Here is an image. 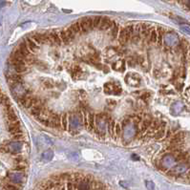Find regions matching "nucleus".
I'll return each mask as SVG.
<instances>
[{"mask_svg": "<svg viewBox=\"0 0 190 190\" xmlns=\"http://www.w3.org/2000/svg\"><path fill=\"white\" fill-rule=\"evenodd\" d=\"M115 23L114 20H111L107 16H101V20H100V23L98 29L100 31H106V30H110L112 27H113Z\"/></svg>", "mask_w": 190, "mask_h": 190, "instance_id": "nucleus-1", "label": "nucleus"}, {"mask_svg": "<svg viewBox=\"0 0 190 190\" xmlns=\"http://www.w3.org/2000/svg\"><path fill=\"white\" fill-rule=\"evenodd\" d=\"M165 134H166V127H165V122H164L163 125H161L157 130V132L155 133L153 138L155 139H157V141H160V139H161L165 137Z\"/></svg>", "mask_w": 190, "mask_h": 190, "instance_id": "nucleus-7", "label": "nucleus"}, {"mask_svg": "<svg viewBox=\"0 0 190 190\" xmlns=\"http://www.w3.org/2000/svg\"><path fill=\"white\" fill-rule=\"evenodd\" d=\"M14 70L16 73L18 74H22V73H25L27 71V64H20V65H14Z\"/></svg>", "mask_w": 190, "mask_h": 190, "instance_id": "nucleus-21", "label": "nucleus"}, {"mask_svg": "<svg viewBox=\"0 0 190 190\" xmlns=\"http://www.w3.org/2000/svg\"><path fill=\"white\" fill-rule=\"evenodd\" d=\"M71 28H72V30L74 31V33H76V36H79V35H81V33H82L81 28H80V25H79V21H76V22H75V23H73L71 25Z\"/></svg>", "mask_w": 190, "mask_h": 190, "instance_id": "nucleus-19", "label": "nucleus"}, {"mask_svg": "<svg viewBox=\"0 0 190 190\" xmlns=\"http://www.w3.org/2000/svg\"><path fill=\"white\" fill-rule=\"evenodd\" d=\"M157 39H158V32L157 29H155L154 27H152V29L150 31V36H149V42L151 44H155L157 43Z\"/></svg>", "mask_w": 190, "mask_h": 190, "instance_id": "nucleus-13", "label": "nucleus"}, {"mask_svg": "<svg viewBox=\"0 0 190 190\" xmlns=\"http://www.w3.org/2000/svg\"><path fill=\"white\" fill-rule=\"evenodd\" d=\"M61 128L63 130H68V115L63 114L61 115Z\"/></svg>", "mask_w": 190, "mask_h": 190, "instance_id": "nucleus-18", "label": "nucleus"}, {"mask_svg": "<svg viewBox=\"0 0 190 190\" xmlns=\"http://www.w3.org/2000/svg\"><path fill=\"white\" fill-rule=\"evenodd\" d=\"M110 31H111V36H112V38H117L119 36V33H120V27H119V25L116 23H114V25H113V27L111 28L110 29Z\"/></svg>", "mask_w": 190, "mask_h": 190, "instance_id": "nucleus-17", "label": "nucleus"}, {"mask_svg": "<svg viewBox=\"0 0 190 190\" xmlns=\"http://www.w3.org/2000/svg\"><path fill=\"white\" fill-rule=\"evenodd\" d=\"M124 28H125V32H126V40H127V42H129V41H131L134 33H135V25H133V24L127 25Z\"/></svg>", "mask_w": 190, "mask_h": 190, "instance_id": "nucleus-10", "label": "nucleus"}, {"mask_svg": "<svg viewBox=\"0 0 190 190\" xmlns=\"http://www.w3.org/2000/svg\"><path fill=\"white\" fill-rule=\"evenodd\" d=\"M65 32H66V33H67V36H68V38L70 39V41L74 40L75 38H76V33H74V31L72 30L71 26L67 28V29L65 30Z\"/></svg>", "mask_w": 190, "mask_h": 190, "instance_id": "nucleus-23", "label": "nucleus"}, {"mask_svg": "<svg viewBox=\"0 0 190 190\" xmlns=\"http://www.w3.org/2000/svg\"><path fill=\"white\" fill-rule=\"evenodd\" d=\"M152 119L150 118L149 116H147L146 118H145L142 121V125H141V133L142 134V135L144 136V134L146 133V131L149 129V127L151 125V123H152Z\"/></svg>", "mask_w": 190, "mask_h": 190, "instance_id": "nucleus-4", "label": "nucleus"}, {"mask_svg": "<svg viewBox=\"0 0 190 190\" xmlns=\"http://www.w3.org/2000/svg\"><path fill=\"white\" fill-rule=\"evenodd\" d=\"M1 94H3V93H2V91H1V89H0V96H1Z\"/></svg>", "mask_w": 190, "mask_h": 190, "instance_id": "nucleus-30", "label": "nucleus"}, {"mask_svg": "<svg viewBox=\"0 0 190 190\" xmlns=\"http://www.w3.org/2000/svg\"><path fill=\"white\" fill-rule=\"evenodd\" d=\"M79 25L81 28V32L83 33H87L90 29H89V25H88V21H87V17H83L81 19H79Z\"/></svg>", "mask_w": 190, "mask_h": 190, "instance_id": "nucleus-12", "label": "nucleus"}, {"mask_svg": "<svg viewBox=\"0 0 190 190\" xmlns=\"http://www.w3.org/2000/svg\"><path fill=\"white\" fill-rule=\"evenodd\" d=\"M115 132H116V137L117 139L120 138L121 135V127L120 123H116V128H115Z\"/></svg>", "mask_w": 190, "mask_h": 190, "instance_id": "nucleus-26", "label": "nucleus"}, {"mask_svg": "<svg viewBox=\"0 0 190 190\" xmlns=\"http://www.w3.org/2000/svg\"><path fill=\"white\" fill-rule=\"evenodd\" d=\"M100 20H101V16H98V15L94 16V25H95V29H98V28L99 23H100Z\"/></svg>", "mask_w": 190, "mask_h": 190, "instance_id": "nucleus-24", "label": "nucleus"}, {"mask_svg": "<svg viewBox=\"0 0 190 190\" xmlns=\"http://www.w3.org/2000/svg\"><path fill=\"white\" fill-rule=\"evenodd\" d=\"M44 86L47 87V88H53V87H54V84H53V82H52V81H50V80H45V81H44Z\"/></svg>", "mask_w": 190, "mask_h": 190, "instance_id": "nucleus-28", "label": "nucleus"}, {"mask_svg": "<svg viewBox=\"0 0 190 190\" xmlns=\"http://www.w3.org/2000/svg\"><path fill=\"white\" fill-rule=\"evenodd\" d=\"M33 40H35L38 45H43V44H45V42H44V39H43V36L42 33H33V35L31 36Z\"/></svg>", "mask_w": 190, "mask_h": 190, "instance_id": "nucleus-16", "label": "nucleus"}, {"mask_svg": "<svg viewBox=\"0 0 190 190\" xmlns=\"http://www.w3.org/2000/svg\"><path fill=\"white\" fill-rule=\"evenodd\" d=\"M25 41L27 43V45H28V48L30 49V51L32 54H35L36 53V51L38 50V48H39V45L33 39V38L31 36H27L25 38Z\"/></svg>", "mask_w": 190, "mask_h": 190, "instance_id": "nucleus-3", "label": "nucleus"}, {"mask_svg": "<svg viewBox=\"0 0 190 190\" xmlns=\"http://www.w3.org/2000/svg\"><path fill=\"white\" fill-rule=\"evenodd\" d=\"M50 35H51V37L54 41L55 46H61L62 45V41H61V38L59 36V32L57 31H53V32H50Z\"/></svg>", "mask_w": 190, "mask_h": 190, "instance_id": "nucleus-9", "label": "nucleus"}, {"mask_svg": "<svg viewBox=\"0 0 190 190\" xmlns=\"http://www.w3.org/2000/svg\"><path fill=\"white\" fill-rule=\"evenodd\" d=\"M8 131H9L11 134H12V135H13V134L22 133L19 121L14 122V123H10V124L8 125Z\"/></svg>", "mask_w": 190, "mask_h": 190, "instance_id": "nucleus-8", "label": "nucleus"}, {"mask_svg": "<svg viewBox=\"0 0 190 190\" xmlns=\"http://www.w3.org/2000/svg\"><path fill=\"white\" fill-rule=\"evenodd\" d=\"M12 138H13L14 139H15V141H18V139H23V134H22V133L13 134V135H12Z\"/></svg>", "mask_w": 190, "mask_h": 190, "instance_id": "nucleus-27", "label": "nucleus"}, {"mask_svg": "<svg viewBox=\"0 0 190 190\" xmlns=\"http://www.w3.org/2000/svg\"><path fill=\"white\" fill-rule=\"evenodd\" d=\"M150 98V94L149 93H146V94H144L143 96H142V98L145 99V98Z\"/></svg>", "mask_w": 190, "mask_h": 190, "instance_id": "nucleus-29", "label": "nucleus"}, {"mask_svg": "<svg viewBox=\"0 0 190 190\" xmlns=\"http://www.w3.org/2000/svg\"><path fill=\"white\" fill-rule=\"evenodd\" d=\"M157 32H158V39H157V44L158 46H163L164 44V33L165 30L164 28L163 27H158L157 28Z\"/></svg>", "mask_w": 190, "mask_h": 190, "instance_id": "nucleus-11", "label": "nucleus"}, {"mask_svg": "<svg viewBox=\"0 0 190 190\" xmlns=\"http://www.w3.org/2000/svg\"><path fill=\"white\" fill-rule=\"evenodd\" d=\"M118 37H119L120 43L121 44V45H125V44L127 43L125 28H120V33H119V36H118Z\"/></svg>", "mask_w": 190, "mask_h": 190, "instance_id": "nucleus-14", "label": "nucleus"}, {"mask_svg": "<svg viewBox=\"0 0 190 190\" xmlns=\"http://www.w3.org/2000/svg\"><path fill=\"white\" fill-rule=\"evenodd\" d=\"M7 117V121L8 123H14V122H17L18 121V118L17 116L15 115V113H13V114H10V115H6Z\"/></svg>", "mask_w": 190, "mask_h": 190, "instance_id": "nucleus-22", "label": "nucleus"}, {"mask_svg": "<svg viewBox=\"0 0 190 190\" xmlns=\"http://www.w3.org/2000/svg\"><path fill=\"white\" fill-rule=\"evenodd\" d=\"M17 49L19 50V52H20L22 55H24L27 58H29L30 55H32V53H31V51H30V49L28 48V45H27V43H26L25 40H24V41H22V42L19 44V46H18ZM26 60H27V59H26Z\"/></svg>", "mask_w": 190, "mask_h": 190, "instance_id": "nucleus-6", "label": "nucleus"}, {"mask_svg": "<svg viewBox=\"0 0 190 190\" xmlns=\"http://www.w3.org/2000/svg\"><path fill=\"white\" fill-rule=\"evenodd\" d=\"M59 36L61 38V41H62L63 45H68V44L71 42L70 39L68 38V36H67V33H66L65 30H62V31L59 32Z\"/></svg>", "mask_w": 190, "mask_h": 190, "instance_id": "nucleus-20", "label": "nucleus"}, {"mask_svg": "<svg viewBox=\"0 0 190 190\" xmlns=\"http://www.w3.org/2000/svg\"><path fill=\"white\" fill-rule=\"evenodd\" d=\"M87 21H88V25H89V29H90V31L94 30L95 29V25H94V16L92 17V16H89V17H87Z\"/></svg>", "mask_w": 190, "mask_h": 190, "instance_id": "nucleus-25", "label": "nucleus"}, {"mask_svg": "<svg viewBox=\"0 0 190 190\" xmlns=\"http://www.w3.org/2000/svg\"><path fill=\"white\" fill-rule=\"evenodd\" d=\"M96 115L95 113H92V112H89L88 113V123H89V127H88V131H92L96 129Z\"/></svg>", "mask_w": 190, "mask_h": 190, "instance_id": "nucleus-5", "label": "nucleus"}, {"mask_svg": "<svg viewBox=\"0 0 190 190\" xmlns=\"http://www.w3.org/2000/svg\"><path fill=\"white\" fill-rule=\"evenodd\" d=\"M108 127H109V134H110V137L113 139H117V137H116V132H115V128H116V121L114 120H111L109 124H108Z\"/></svg>", "mask_w": 190, "mask_h": 190, "instance_id": "nucleus-15", "label": "nucleus"}, {"mask_svg": "<svg viewBox=\"0 0 190 190\" xmlns=\"http://www.w3.org/2000/svg\"><path fill=\"white\" fill-rule=\"evenodd\" d=\"M50 127L55 129H62L61 128V116L55 113H52L50 116Z\"/></svg>", "mask_w": 190, "mask_h": 190, "instance_id": "nucleus-2", "label": "nucleus"}]
</instances>
